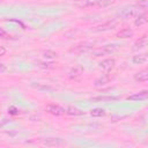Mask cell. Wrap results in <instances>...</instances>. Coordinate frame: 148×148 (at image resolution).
Listing matches in <instances>:
<instances>
[{"label": "cell", "instance_id": "obj_4", "mask_svg": "<svg viewBox=\"0 0 148 148\" xmlns=\"http://www.w3.org/2000/svg\"><path fill=\"white\" fill-rule=\"evenodd\" d=\"M40 143L47 147H58V146H64L65 141L60 138H46V139H40Z\"/></svg>", "mask_w": 148, "mask_h": 148}, {"label": "cell", "instance_id": "obj_13", "mask_svg": "<svg viewBox=\"0 0 148 148\" xmlns=\"http://www.w3.org/2000/svg\"><path fill=\"white\" fill-rule=\"evenodd\" d=\"M147 21H148V18H147V14L146 13H143V14H139V15H136V18H135V25H142V24H145V23H147Z\"/></svg>", "mask_w": 148, "mask_h": 148}, {"label": "cell", "instance_id": "obj_14", "mask_svg": "<svg viewBox=\"0 0 148 148\" xmlns=\"http://www.w3.org/2000/svg\"><path fill=\"white\" fill-rule=\"evenodd\" d=\"M66 113H68V114H71V116H80V114H82L83 112H82L80 109H77V108L67 106V108H66Z\"/></svg>", "mask_w": 148, "mask_h": 148}, {"label": "cell", "instance_id": "obj_8", "mask_svg": "<svg viewBox=\"0 0 148 148\" xmlns=\"http://www.w3.org/2000/svg\"><path fill=\"white\" fill-rule=\"evenodd\" d=\"M134 80L138 81V82H145L148 80V72L146 69H142V71H139L134 74Z\"/></svg>", "mask_w": 148, "mask_h": 148}, {"label": "cell", "instance_id": "obj_5", "mask_svg": "<svg viewBox=\"0 0 148 148\" xmlns=\"http://www.w3.org/2000/svg\"><path fill=\"white\" fill-rule=\"evenodd\" d=\"M45 110L49 113L53 114V116H61V114L66 113V109L60 106V105H58V104H47L45 106Z\"/></svg>", "mask_w": 148, "mask_h": 148}, {"label": "cell", "instance_id": "obj_23", "mask_svg": "<svg viewBox=\"0 0 148 148\" xmlns=\"http://www.w3.org/2000/svg\"><path fill=\"white\" fill-rule=\"evenodd\" d=\"M6 71H7V67H6V65H3V64H1V62H0V74L5 73Z\"/></svg>", "mask_w": 148, "mask_h": 148}, {"label": "cell", "instance_id": "obj_16", "mask_svg": "<svg viewBox=\"0 0 148 148\" xmlns=\"http://www.w3.org/2000/svg\"><path fill=\"white\" fill-rule=\"evenodd\" d=\"M118 99V97H114V96H98V97H94L91 98V101H95V102H102V101H116Z\"/></svg>", "mask_w": 148, "mask_h": 148}, {"label": "cell", "instance_id": "obj_19", "mask_svg": "<svg viewBox=\"0 0 148 148\" xmlns=\"http://www.w3.org/2000/svg\"><path fill=\"white\" fill-rule=\"evenodd\" d=\"M97 3H98V6L105 7V6H109L110 3H113V0H99Z\"/></svg>", "mask_w": 148, "mask_h": 148}, {"label": "cell", "instance_id": "obj_21", "mask_svg": "<svg viewBox=\"0 0 148 148\" xmlns=\"http://www.w3.org/2000/svg\"><path fill=\"white\" fill-rule=\"evenodd\" d=\"M77 5H79L80 7H86V6L89 5V1H88V0H82L81 2H77Z\"/></svg>", "mask_w": 148, "mask_h": 148}, {"label": "cell", "instance_id": "obj_9", "mask_svg": "<svg viewBox=\"0 0 148 148\" xmlns=\"http://www.w3.org/2000/svg\"><path fill=\"white\" fill-rule=\"evenodd\" d=\"M132 61H133L134 64H136V65H141V64H146V62L148 61V57H147V54H146V53H141V54H136V56H134V57H133V59H132Z\"/></svg>", "mask_w": 148, "mask_h": 148}, {"label": "cell", "instance_id": "obj_1", "mask_svg": "<svg viewBox=\"0 0 148 148\" xmlns=\"http://www.w3.org/2000/svg\"><path fill=\"white\" fill-rule=\"evenodd\" d=\"M118 25V21L117 20H110V21H106L104 23H101L98 25H95L91 28L92 31H108V30H111L113 28H116Z\"/></svg>", "mask_w": 148, "mask_h": 148}, {"label": "cell", "instance_id": "obj_20", "mask_svg": "<svg viewBox=\"0 0 148 148\" xmlns=\"http://www.w3.org/2000/svg\"><path fill=\"white\" fill-rule=\"evenodd\" d=\"M53 65L52 62H40L39 64V67L40 68H53Z\"/></svg>", "mask_w": 148, "mask_h": 148}, {"label": "cell", "instance_id": "obj_11", "mask_svg": "<svg viewBox=\"0 0 148 148\" xmlns=\"http://www.w3.org/2000/svg\"><path fill=\"white\" fill-rule=\"evenodd\" d=\"M133 34H134V32H133L132 29L125 28V29H121L120 31L117 32V37H119V38H130V37L133 36Z\"/></svg>", "mask_w": 148, "mask_h": 148}, {"label": "cell", "instance_id": "obj_18", "mask_svg": "<svg viewBox=\"0 0 148 148\" xmlns=\"http://www.w3.org/2000/svg\"><path fill=\"white\" fill-rule=\"evenodd\" d=\"M57 53L54 52V51H52V50H46L45 52H44V57L45 58H47V59H51V58H57Z\"/></svg>", "mask_w": 148, "mask_h": 148}, {"label": "cell", "instance_id": "obj_24", "mask_svg": "<svg viewBox=\"0 0 148 148\" xmlns=\"http://www.w3.org/2000/svg\"><path fill=\"white\" fill-rule=\"evenodd\" d=\"M8 111H10V113H12V114H16V113H17V109H15V108H13V106H12V108H9V109H8Z\"/></svg>", "mask_w": 148, "mask_h": 148}, {"label": "cell", "instance_id": "obj_22", "mask_svg": "<svg viewBox=\"0 0 148 148\" xmlns=\"http://www.w3.org/2000/svg\"><path fill=\"white\" fill-rule=\"evenodd\" d=\"M147 3H148L147 0H141V1H139V7H143V8H146V7H147Z\"/></svg>", "mask_w": 148, "mask_h": 148}, {"label": "cell", "instance_id": "obj_12", "mask_svg": "<svg viewBox=\"0 0 148 148\" xmlns=\"http://www.w3.org/2000/svg\"><path fill=\"white\" fill-rule=\"evenodd\" d=\"M81 74H82V69H81L80 67H74V68H72V69L69 71L68 77H69V79H77V77L81 76Z\"/></svg>", "mask_w": 148, "mask_h": 148}, {"label": "cell", "instance_id": "obj_3", "mask_svg": "<svg viewBox=\"0 0 148 148\" xmlns=\"http://www.w3.org/2000/svg\"><path fill=\"white\" fill-rule=\"evenodd\" d=\"M116 49H117L116 45H105V46H102V47H98V49L92 50V56H94V57L109 56V54H111Z\"/></svg>", "mask_w": 148, "mask_h": 148}, {"label": "cell", "instance_id": "obj_17", "mask_svg": "<svg viewBox=\"0 0 148 148\" xmlns=\"http://www.w3.org/2000/svg\"><path fill=\"white\" fill-rule=\"evenodd\" d=\"M109 76H103V77H99V79H97L96 81H95V86H104V84H106L108 82H109Z\"/></svg>", "mask_w": 148, "mask_h": 148}, {"label": "cell", "instance_id": "obj_7", "mask_svg": "<svg viewBox=\"0 0 148 148\" xmlns=\"http://www.w3.org/2000/svg\"><path fill=\"white\" fill-rule=\"evenodd\" d=\"M148 97V91L147 90H142L140 92H136L134 95H131L127 97L128 101H141V99H146Z\"/></svg>", "mask_w": 148, "mask_h": 148}, {"label": "cell", "instance_id": "obj_2", "mask_svg": "<svg viewBox=\"0 0 148 148\" xmlns=\"http://www.w3.org/2000/svg\"><path fill=\"white\" fill-rule=\"evenodd\" d=\"M138 14H139V9L136 6H126L119 13V15L123 18H132V17L136 16Z\"/></svg>", "mask_w": 148, "mask_h": 148}, {"label": "cell", "instance_id": "obj_6", "mask_svg": "<svg viewBox=\"0 0 148 148\" xmlns=\"http://www.w3.org/2000/svg\"><path fill=\"white\" fill-rule=\"evenodd\" d=\"M114 64H116L114 59L109 58V59H104V60H102V61L99 62V67H101L103 71L109 72V71H111V69L114 67Z\"/></svg>", "mask_w": 148, "mask_h": 148}, {"label": "cell", "instance_id": "obj_10", "mask_svg": "<svg viewBox=\"0 0 148 148\" xmlns=\"http://www.w3.org/2000/svg\"><path fill=\"white\" fill-rule=\"evenodd\" d=\"M145 46H147V36H146V35H143L142 37H140V38L134 43L133 50H140V49H143Z\"/></svg>", "mask_w": 148, "mask_h": 148}, {"label": "cell", "instance_id": "obj_26", "mask_svg": "<svg viewBox=\"0 0 148 148\" xmlns=\"http://www.w3.org/2000/svg\"><path fill=\"white\" fill-rule=\"evenodd\" d=\"M0 35H3V36H7V34H6L5 31H2V30H0Z\"/></svg>", "mask_w": 148, "mask_h": 148}, {"label": "cell", "instance_id": "obj_25", "mask_svg": "<svg viewBox=\"0 0 148 148\" xmlns=\"http://www.w3.org/2000/svg\"><path fill=\"white\" fill-rule=\"evenodd\" d=\"M5 53H6V49H5L3 46H0V57L3 56Z\"/></svg>", "mask_w": 148, "mask_h": 148}, {"label": "cell", "instance_id": "obj_15", "mask_svg": "<svg viewBox=\"0 0 148 148\" xmlns=\"http://www.w3.org/2000/svg\"><path fill=\"white\" fill-rule=\"evenodd\" d=\"M90 114L92 117H103V116H105V110L101 109V108H96L90 111Z\"/></svg>", "mask_w": 148, "mask_h": 148}]
</instances>
